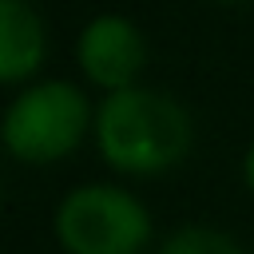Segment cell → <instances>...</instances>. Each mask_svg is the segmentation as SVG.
Returning <instances> with one entry per match:
<instances>
[{
	"label": "cell",
	"mask_w": 254,
	"mask_h": 254,
	"mask_svg": "<svg viewBox=\"0 0 254 254\" xmlns=\"http://www.w3.org/2000/svg\"><path fill=\"white\" fill-rule=\"evenodd\" d=\"M56 234L71 254H139L151 218L119 187H79L56 214Z\"/></svg>",
	"instance_id": "cell-2"
},
{
	"label": "cell",
	"mask_w": 254,
	"mask_h": 254,
	"mask_svg": "<svg viewBox=\"0 0 254 254\" xmlns=\"http://www.w3.org/2000/svg\"><path fill=\"white\" fill-rule=\"evenodd\" d=\"M44 60V24L24 0H0V83L24 79Z\"/></svg>",
	"instance_id": "cell-5"
},
{
	"label": "cell",
	"mask_w": 254,
	"mask_h": 254,
	"mask_svg": "<svg viewBox=\"0 0 254 254\" xmlns=\"http://www.w3.org/2000/svg\"><path fill=\"white\" fill-rule=\"evenodd\" d=\"M159 254H242L226 234H218V230H206V226H187V230H179V234H171L167 242H163V250Z\"/></svg>",
	"instance_id": "cell-6"
},
{
	"label": "cell",
	"mask_w": 254,
	"mask_h": 254,
	"mask_svg": "<svg viewBox=\"0 0 254 254\" xmlns=\"http://www.w3.org/2000/svg\"><path fill=\"white\" fill-rule=\"evenodd\" d=\"M143 60H147L143 36L119 16H99L79 36V64L103 87H115V91L131 87V79L139 75Z\"/></svg>",
	"instance_id": "cell-4"
},
{
	"label": "cell",
	"mask_w": 254,
	"mask_h": 254,
	"mask_svg": "<svg viewBox=\"0 0 254 254\" xmlns=\"http://www.w3.org/2000/svg\"><path fill=\"white\" fill-rule=\"evenodd\" d=\"M87 131V99L71 83H40L24 91L4 115V143L24 163H52Z\"/></svg>",
	"instance_id": "cell-3"
},
{
	"label": "cell",
	"mask_w": 254,
	"mask_h": 254,
	"mask_svg": "<svg viewBox=\"0 0 254 254\" xmlns=\"http://www.w3.org/2000/svg\"><path fill=\"white\" fill-rule=\"evenodd\" d=\"M246 183H250V190H254V147H250V155H246Z\"/></svg>",
	"instance_id": "cell-7"
},
{
	"label": "cell",
	"mask_w": 254,
	"mask_h": 254,
	"mask_svg": "<svg viewBox=\"0 0 254 254\" xmlns=\"http://www.w3.org/2000/svg\"><path fill=\"white\" fill-rule=\"evenodd\" d=\"M95 135L103 159L127 175H159L190 151L187 111L175 99L139 87H123L103 99Z\"/></svg>",
	"instance_id": "cell-1"
}]
</instances>
